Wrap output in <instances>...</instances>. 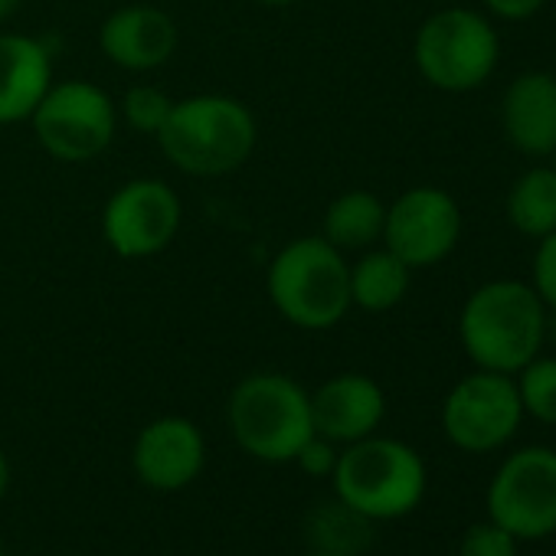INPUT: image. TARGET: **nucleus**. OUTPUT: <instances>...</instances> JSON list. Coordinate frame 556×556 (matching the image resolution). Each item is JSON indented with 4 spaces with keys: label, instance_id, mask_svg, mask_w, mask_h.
Segmentation results:
<instances>
[{
    "label": "nucleus",
    "instance_id": "1",
    "mask_svg": "<svg viewBox=\"0 0 556 556\" xmlns=\"http://www.w3.org/2000/svg\"><path fill=\"white\" fill-rule=\"evenodd\" d=\"M546 338V305L527 282L494 278L478 286L458 315V341L478 370L514 377Z\"/></svg>",
    "mask_w": 556,
    "mask_h": 556
},
{
    "label": "nucleus",
    "instance_id": "2",
    "mask_svg": "<svg viewBox=\"0 0 556 556\" xmlns=\"http://www.w3.org/2000/svg\"><path fill=\"white\" fill-rule=\"evenodd\" d=\"M271 308L292 328L331 331L351 305V265L325 236H299L275 252L265 271Z\"/></svg>",
    "mask_w": 556,
    "mask_h": 556
},
{
    "label": "nucleus",
    "instance_id": "3",
    "mask_svg": "<svg viewBox=\"0 0 556 556\" xmlns=\"http://www.w3.org/2000/svg\"><path fill=\"white\" fill-rule=\"evenodd\" d=\"M255 138L258 128L249 105L219 92L174 102L157 131L164 157L190 177H223L239 170L255 151Z\"/></svg>",
    "mask_w": 556,
    "mask_h": 556
},
{
    "label": "nucleus",
    "instance_id": "4",
    "mask_svg": "<svg viewBox=\"0 0 556 556\" xmlns=\"http://www.w3.org/2000/svg\"><path fill=\"white\" fill-rule=\"evenodd\" d=\"M226 422L245 455L268 465L295 462L299 448L315 435L312 393L289 374H249L229 393Z\"/></svg>",
    "mask_w": 556,
    "mask_h": 556
},
{
    "label": "nucleus",
    "instance_id": "5",
    "mask_svg": "<svg viewBox=\"0 0 556 556\" xmlns=\"http://www.w3.org/2000/svg\"><path fill=\"white\" fill-rule=\"evenodd\" d=\"M331 481L338 501L357 517L400 520L419 507L429 475L413 445L374 432L354 445H344Z\"/></svg>",
    "mask_w": 556,
    "mask_h": 556
},
{
    "label": "nucleus",
    "instance_id": "6",
    "mask_svg": "<svg viewBox=\"0 0 556 556\" xmlns=\"http://www.w3.org/2000/svg\"><path fill=\"white\" fill-rule=\"evenodd\" d=\"M419 76L439 92L481 89L501 60V40L491 21L471 8H445L422 21L413 40Z\"/></svg>",
    "mask_w": 556,
    "mask_h": 556
},
{
    "label": "nucleus",
    "instance_id": "7",
    "mask_svg": "<svg viewBox=\"0 0 556 556\" xmlns=\"http://www.w3.org/2000/svg\"><path fill=\"white\" fill-rule=\"evenodd\" d=\"M40 148L63 164L96 161L115 138L118 105L89 79L53 83L30 115Z\"/></svg>",
    "mask_w": 556,
    "mask_h": 556
},
{
    "label": "nucleus",
    "instance_id": "8",
    "mask_svg": "<svg viewBox=\"0 0 556 556\" xmlns=\"http://www.w3.org/2000/svg\"><path fill=\"white\" fill-rule=\"evenodd\" d=\"M488 517L517 540H543L556 533V452L546 445L517 448L494 471Z\"/></svg>",
    "mask_w": 556,
    "mask_h": 556
},
{
    "label": "nucleus",
    "instance_id": "9",
    "mask_svg": "<svg viewBox=\"0 0 556 556\" xmlns=\"http://www.w3.org/2000/svg\"><path fill=\"white\" fill-rule=\"evenodd\" d=\"M523 422L517 383L507 374L475 370L462 377L442 403L445 439L471 455L494 452L514 439Z\"/></svg>",
    "mask_w": 556,
    "mask_h": 556
},
{
    "label": "nucleus",
    "instance_id": "10",
    "mask_svg": "<svg viewBox=\"0 0 556 556\" xmlns=\"http://www.w3.org/2000/svg\"><path fill=\"white\" fill-rule=\"evenodd\" d=\"M184 223L180 197L157 177L122 184L102 206V239L122 258H151L164 252Z\"/></svg>",
    "mask_w": 556,
    "mask_h": 556
},
{
    "label": "nucleus",
    "instance_id": "11",
    "mask_svg": "<svg viewBox=\"0 0 556 556\" xmlns=\"http://www.w3.org/2000/svg\"><path fill=\"white\" fill-rule=\"evenodd\" d=\"M462 239V210L442 187H409L387 206L383 245L409 268H429L452 255Z\"/></svg>",
    "mask_w": 556,
    "mask_h": 556
},
{
    "label": "nucleus",
    "instance_id": "12",
    "mask_svg": "<svg viewBox=\"0 0 556 556\" xmlns=\"http://www.w3.org/2000/svg\"><path fill=\"white\" fill-rule=\"evenodd\" d=\"M131 465L151 491H184L206 465V439L187 416H161L138 432Z\"/></svg>",
    "mask_w": 556,
    "mask_h": 556
},
{
    "label": "nucleus",
    "instance_id": "13",
    "mask_svg": "<svg viewBox=\"0 0 556 556\" xmlns=\"http://www.w3.org/2000/svg\"><path fill=\"white\" fill-rule=\"evenodd\" d=\"M99 50L125 73H154L177 50V24L161 8L128 4L102 21Z\"/></svg>",
    "mask_w": 556,
    "mask_h": 556
},
{
    "label": "nucleus",
    "instance_id": "14",
    "mask_svg": "<svg viewBox=\"0 0 556 556\" xmlns=\"http://www.w3.org/2000/svg\"><path fill=\"white\" fill-rule=\"evenodd\" d=\"M387 416L383 387L367 374H338L312 393L315 432L334 445H354L380 429Z\"/></svg>",
    "mask_w": 556,
    "mask_h": 556
},
{
    "label": "nucleus",
    "instance_id": "15",
    "mask_svg": "<svg viewBox=\"0 0 556 556\" xmlns=\"http://www.w3.org/2000/svg\"><path fill=\"white\" fill-rule=\"evenodd\" d=\"M501 128L507 144L527 157L556 154V76H517L501 99Z\"/></svg>",
    "mask_w": 556,
    "mask_h": 556
},
{
    "label": "nucleus",
    "instance_id": "16",
    "mask_svg": "<svg viewBox=\"0 0 556 556\" xmlns=\"http://www.w3.org/2000/svg\"><path fill=\"white\" fill-rule=\"evenodd\" d=\"M50 86V47L27 34H0V125L30 122Z\"/></svg>",
    "mask_w": 556,
    "mask_h": 556
},
{
    "label": "nucleus",
    "instance_id": "17",
    "mask_svg": "<svg viewBox=\"0 0 556 556\" xmlns=\"http://www.w3.org/2000/svg\"><path fill=\"white\" fill-rule=\"evenodd\" d=\"M413 282V268L393 255L387 245L364 252L351 265V305L370 315H383L396 308Z\"/></svg>",
    "mask_w": 556,
    "mask_h": 556
},
{
    "label": "nucleus",
    "instance_id": "18",
    "mask_svg": "<svg viewBox=\"0 0 556 556\" xmlns=\"http://www.w3.org/2000/svg\"><path fill=\"white\" fill-rule=\"evenodd\" d=\"M383 223H387V203L377 193L344 190L328 203L321 236L341 252L370 249L374 242L383 239Z\"/></svg>",
    "mask_w": 556,
    "mask_h": 556
},
{
    "label": "nucleus",
    "instance_id": "19",
    "mask_svg": "<svg viewBox=\"0 0 556 556\" xmlns=\"http://www.w3.org/2000/svg\"><path fill=\"white\" fill-rule=\"evenodd\" d=\"M507 223L530 236L543 239L556 229V167H530L520 174L504 203Z\"/></svg>",
    "mask_w": 556,
    "mask_h": 556
},
{
    "label": "nucleus",
    "instance_id": "20",
    "mask_svg": "<svg viewBox=\"0 0 556 556\" xmlns=\"http://www.w3.org/2000/svg\"><path fill=\"white\" fill-rule=\"evenodd\" d=\"M514 383L523 416H533L543 426H556V357L536 354L514 374Z\"/></svg>",
    "mask_w": 556,
    "mask_h": 556
},
{
    "label": "nucleus",
    "instance_id": "21",
    "mask_svg": "<svg viewBox=\"0 0 556 556\" xmlns=\"http://www.w3.org/2000/svg\"><path fill=\"white\" fill-rule=\"evenodd\" d=\"M170 105H174V99L167 92H161L157 86H135L125 92V99L118 105V118L141 135L157 138V131L164 128V122L170 115Z\"/></svg>",
    "mask_w": 556,
    "mask_h": 556
},
{
    "label": "nucleus",
    "instance_id": "22",
    "mask_svg": "<svg viewBox=\"0 0 556 556\" xmlns=\"http://www.w3.org/2000/svg\"><path fill=\"white\" fill-rule=\"evenodd\" d=\"M458 556H517V536L488 517L465 530Z\"/></svg>",
    "mask_w": 556,
    "mask_h": 556
},
{
    "label": "nucleus",
    "instance_id": "23",
    "mask_svg": "<svg viewBox=\"0 0 556 556\" xmlns=\"http://www.w3.org/2000/svg\"><path fill=\"white\" fill-rule=\"evenodd\" d=\"M533 292L540 295V302L546 308L556 312V229L546 232L543 239H536V252H533Z\"/></svg>",
    "mask_w": 556,
    "mask_h": 556
},
{
    "label": "nucleus",
    "instance_id": "24",
    "mask_svg": "<svg viewBox=\"0 0 556 556\" xmlns=\"http://www.w3.org/2000/svg\"><path fill=\"white\" fill-rule=\"evenodd\" d=\"M338 455H341L338 445L315 432V435L299 448L295 462H299L302 471L312 475V478H331V475H334V465H338Z\"/></svg>",
    "mask_w": 556,
    "mask_h": 556
},
{
    "label": "nucleus",
    "instance_id": "25",
    "mask_svg": "<svg viewBox=\"0 0 556 556\" xmlns=\"http://www.w3.org/2000/svg\"><path fill=\"white\" fill-rule=\"evenodd\" d=\"M481 4L488 8V14L517 24V21H530L533 14H540L546 0H481Z\"/></svg>",
    "mask_w": 556,
    "mask_h": 556
},
{
    "label": "nucleus",
    "instance_id": "26",
    "mask_svg": "<svg viewBox=\"0 0 556 556\" xmlns=\"http://www.w3.org/2000/svg\"><path fill=\"white\" fill-rule=\"evenodd\" d=\"M8 488H11V462H8V452L0 448V497L8 494Z\"/></svg>",
    "mask_w": 556,
    "mask_h": 556
},
{
    "label": "nucleus",
    "instance_id": "27",
    "mask_svg": "<svg viewBox=\"0 0 556 556\" xmlns=\"http://www.w3.org/2000/svg\"><path fill=\"white\" fill-rule=\"evenodd\" d=\"M21 4H24V0H0V27H4L21 11Z\"/></svg>",
    "mask_w": 556,
    "mask_h": 556
},
{
    "label": "nucleus",
    "instance_id": "28",
    "mask_svg": "<svg viewBox=\"0 0 556 556\" xmlns=\"http://www.w3.org/2000/svg\"><path fill=\"white\" fill-rule=\"evenodd\" d=\"M255 4H262V8H271V11H278V8H289V4H295V0H255Z\"/></svg>",
    "mask_w": 556,
    "mask_h": 556
},
{
    "label": "nucleus",
    "instance_id": "29",
    "mask_svg": "<svg viewBox=\"0 0 556 556\" xmlns=\"http://www.w3.org/2000/svg\"><path fill=\"white\" fill-rule=\"evenodd\" d=\"M308 556H354V553H348V549H315Z\"/></svg>",
    "mask_w": 556,
    "mask_h": 556
},
{
    "label": "nucleus",
    "instance_id": "30",
    "mask_svg": "<svg viewBox=\"0 0 556 556\" xmlns=\"http://www.w3.org/2000/svg\"><path fill=\"white\" fill-rule=\"evenodd\" d=\"M0 556H8V549H4V543H0Z\"/></svg>",
    "mask_w": 556,
    "mask_h": 556
},
{
    "label": "nucleus",
    "instance_id": "31",
    "mask_svg": "<svg viewBox=\"0 0 556 556\" xmlns=\"http://www.w3.org/2000/svg\"><path fill=\"white\" fill-rule=\"evenodd\" d=\"M553 167H556V164H553Z\"/></svg>",
    "mask_w": 556,
    "mask_h": 556
}]
</instances>
